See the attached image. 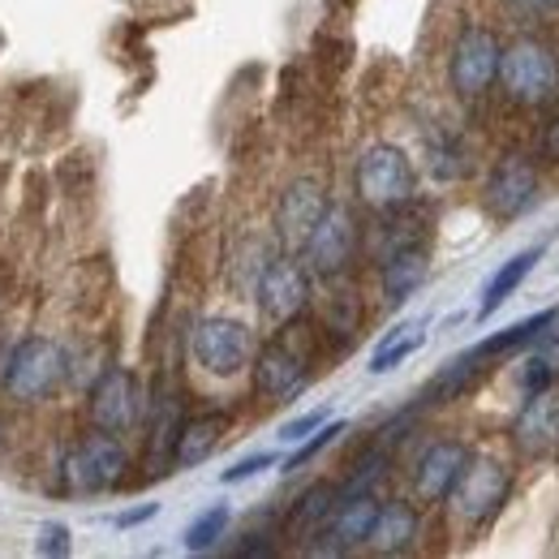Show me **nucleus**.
Returning a JSON list of instances; mask_svg holds the SVG:
<instances>
[{
    "label": "nucleus",
    "instance_id": "nucleus-1",
    "mask_svg": "<svg viewBox=\"0 0 559 559\" xmlns=\"http://www.w3.org/2000/svg\"><path fill=\"white\" fill-rule=\"evenodd\" d=\"M314 361H319V332L310 323L288 319L280 323V332L254 353V392L267 401V405H288L297 401L306 388H310V374H314Z\"/></svg>",
    "mask_w": 559,
    "mask_h": 559
},
{
    "label": "nucleus",
    "instance_id": "nucleus-2",
    "mask_svg": "<svg viewBox=\"0 0 559 559\" xmlns=\"http://www.w3.org/2000/svg\"><path fill=\"white\" fill-rule=\"evenodd\" d=\"M499 86L521 108L551 104L559 95V48L534 31L508 39L503 57H499Z\"/></svg>",
    "mask_w": 559,
    "mask_h": 559
},
{
    "label": "nucleus",
    "instance_id": "nucleus-3",
    "mask_svg": "<svg viewBox=\"0 0 559 559\" xmlns=\"http://www.w3.org/2000/svg\"><path fill=\"white\" fill-rule=\"evenodd\" d=\"M66 374H70V357L61 349V341H52V336H22L9 349V357H4L0 388L17 405H44L48 396L61 392Z\"/></svg>",
    "mask_w": 559,
    "mask_h": 559
},
{
    "label": "nucleus",
    "instance_id": "nucleus-4",
    "mask_svg": "<svg viewBox=\"0 0 559 559\" xmlns=\"http://www.w3.org/2000/svg\"><path fill=\"white\" fill-rule=\"evenodd\" d=\"M353 190L357 199L370 211H396L409 207L414 194H418V173H414V159L392 146V142H374L357 155V168H353Z\"/></svg>",
    "mask_w": 559,
    "mask_h": 559
},
{
    "label": "nucleus",
    "instance_id": "nucleus-5",
    "mask_svg": "<svg viewBox=\"0 0 559 559\" xmlns=\"http://www.w3.org/2000/svg\"><path fill=\"white\" fill-rule=\"evenodd\" d=\"M130 469V452L121 443V435L112 430H91L73 443L61 461V478H66V490L73 495H99V490H112Z\"/></svg>",
    "mask_w": 559,
    "mask_h": 559
},
{
    "label": "nucleus",
    "instance_id": "nucleus-6",
    "mask_svg": "<svg viewBox=\"0 0 559 559\" xmlns=\"http://www.w3.org/2000/svg\"><path fill=\"white\" fill-rule=\"evenodd\" d=\"M499 57H503V44H499V35L490 26H483V22L461 26V35L452 44V57H448L452 95L465 99V104H478L499 82Z\"/></svg>",
    "mask_w": 559,
    "mask_h": 559
},
{
    "label": "nucleus",
    "instance_id": "nucleus-7",
    "mask_svg": "<svg viewBox=\"0 0 559 559\" xmlns=\"http://www.w3.org/2000/svg\"><path fill=\"white\" fill-rule=\"evenodd\" d=\"M508 495H512V474H508V465L495 461V456H474V461L465 465L461 483L448 495V503H452V512H456V521H461L465 530H487L490 521L503 512Z\"/></svg>",
    "mask_w": 559,
    "mask_h": 559
},
{
    "label": "nucleus",
    "instance_id": "nucleus-8",
    "mask_svg": "<svg viewBox=\"0 0 559 559\" xmlns=\"http://www.w3.org/2000/svg\"><path fill=\"white\" fill-rule=\"evenodd\" d=\"M357 246H361V228H357L353 211L332 203L323 211V219L310 228V237L301 246V263H306L310 276L341 280L357 259Z\"/></svg>",
    "mask_w": 559,
    "mask_h": 559
},
{
    "label": "nucleus",
    "instance_id": "nucleus-9",
    "mask_svg": "<svg viewBox=\"0 0 559 559\" xmlns=\"http://www.w3.org/2000/svg\"><path fill=\"white\" fill-rule=\"evenodd\" d=\"M190 353H194V361L215 374V379H233V374H241L250 361H254V332L241 323V319H233V314H211L203 319L199 328H194V336H190Z\"/></svg>",
    "mask_w": 559,
    "mask_h": 559
},
{
    "label": "nucleus",
    "instance_id": "nucleus-10",
    "mask_svg": "<svg viewBox=\"0 0 559 559\" xmlns=\"http://www.w3.org/2000/svg\"><path fill=\"white\" fill-rule=\"evenodd\" d=\"M538 199H543V177H538V164L530 155L495 159V168L483 181V207L495 219L512 224V219H521V215H530V211L538 207Z\"/></svg>",
    "mask_w": 559,
    "mask_h": 559
},
{
    "label": "nucleus",
    "instance_id": "nucleus-11",
    "mask_svg": "<svg viewBox=\"0 0 559 559\" xmlns=\"http://www.w3.org/2000/svg\"><path fill=\"white\" fill-rule=\"evenodd\" d=\"M142 414H146V401H142L139 379L126 366H108L95 379L91 396H86V418H91V426L112 430V435H126V430L139 426Z\"/></svg>",
    "mask_w": 559,
    "mask_h": 559
},
{
    "label": "nucleus",
    "instance_id": "nucleus-12",
    "mask_svg": "<svg viewBox=\"0 0 559 559\" xmlns=\"http://www.w3.org/2000/svg\"><path fill=\"white\" fill-rule=\"evenodd\" d=\"M254 297H259L263 319H272V323H288V319L306 314V306H310V272H306V263H297L293 254L267 259V267L259 272V284H254Z\"/></svg>",
    "mask_w": 559,
    "mask_h": 559
},
{
    "label": "nucleus",
    "instance_id": "nucleus-13",
    "mask_svg": "<svg viewBox=\"0 0 559 559\" xmlns=\"http://www.w3.org/2000/svg\"><path fill=\"white\" fill-rule=\"evenodd\" d=\"M469 461H474V448L461 443V439L426 443L421 456L414 461V495H418L421 503H448V495L461 483Z\"/></svg>",
    "mask_w": 559,
    "mask_h": 559
},
{
    "label": "nucleus",
    "instance_id": "nucleus-14",
    "mask_svg": "<svg viewBox=\"0 0 559 559\" xmlns=\"http://www.w3.org/2000/svg\"><path fill=\"white\" fill-rule=\"evenodd\" d=\"M328 207H332V199H328V190H323L314 177H297V181H288L284 194H280V203H276L280 246H284V250H301L306 237H310V228L323 219V211Z\"/></svg>",
    "mask_w": 559,
    "mask_h": 559
},
{
    "label": "nucleus",
    "instance_id": "nucleus-15",
    "mask_svg": "<svg viewBox=\"0 0 559 559\" xmlns=\"http://www.w3.org/2000/svg\"><path fill=\"white\" fill-rule=\"evenodd\" d=\"M379 495L374 490H361V495H341V503H336V512H332V521L323 525V543H314L310 551L314 556H349L357 547H366V538H370V525H374V516H379Z\"/></svg>",
    "mask_w": 559,
    "mask_h": 559
},
{
    "label": "nucleus",
    "instance_id": "nucleus-16",
    "mask_svg": "<svg viewBox=\"0 0 559 559\" xmlns=\"http://www.w3.org/2000/svg\"><path fill=\"white\" fill-rule=\"evenodd\" d=\"M512 443L521 456L538 461L551 456L559 448V392L543 388V392H525V405L512 418Z\"/></svg>",
    "mask_w": 559,
    "mask_h": 559
},
{
    "label": "nucleus",
    "instance_id": "nucleus-17",
    "mask_svg": "<svg viewBox=\"0 0 559 559\" xmlns=\"http://www.w3.org/2000/svg\"><path fill=\"white\" fill-rule=\"evenodd\" d=\"M426 276H430V254H426L421 241H409V246H401V250H392V254L379 259L383 301H388L392 310H401L421 284H426Z\"/></svg>",
    "mask_w": 559,
    "mask_h": 559
},
{
    "label": "nucleus",
    "instance_id": "nucleus-18",
    "mask_svg": "<svg viewBox=\"0 0 559 559\" xmlns=\"http://www.w3.org/2000/svg\"><path fill=\"white\" fill-rule=\"evenodd\" d=\"M421 534V516L409 499H388L379 503V516L370 525V538H366V551L374 556H405L414 551Z\"/></svg>",
    "mask_w": 559,
    "mask_h": 559
},
{
    "label": "nucleus",
    "instance_id": "nucleus-19",
    "mask_svg": "<svg viewBox=\"0 0 559 559\" xmlns=\"http://www.w3.org/2000/svg\"><path fill=\"white\" fill-rule=\"evenodd\" d=\"M336 503H341V487H336V483H310V487L293 499V508H288V516H284V538L310 547V543L323 534V525L332 521Z\"/></svg>",
    "mask_w": 559,
    "mask_h": 559
},
{
    "label": "nucleus",
    "instance_id": "nucleus-20",
    "mask_svg": "<svg viewBox=\"0 0 559 559\" xmlns=\"http://www.w3.org/2000/svg\"><path fill=\"white\" fill-rule=\"evenodd\" d=\"M228 426H233V418H228V414H219V409L186 418V421H181V430H177L173 465H177V469H194V465H203L211 452H215V448L224 443Z\"/></svg>",
    "mask_w": 559,
    "mask_h": 559
},
{
    "label": "nucleus",
    "instance_id": "nucleus-21",
    "mask_svg": "<svg viewBox=\"0 0 559 559\" xmlns=\"http://www.w3.org/2000/svg\"><path fill=\"white\" fill-rule=\"evenodd\" d=\"M556 323H559V306L538 310V314H530V319H521V323L495 332V336H487V341H478L474 353L490 366V361H499V357H516V353H525V349H538L543 336H547Z\"/></svg>",
    "mask_w": 559,
    "mask_h": 559
},
{
    "label": "nucleus",
    "instance_id": "nucleus-22",
    "mask_svg": "<svg viewBox=\"0 0 559 559\" xmlns=\"http://www.w3.org/2000/svg\"><path fill=\"white\" fill-rule=\"evenodd\" d=\"M487 370V361L478 357L474 349L456 353L448 366H439V374L426 383V392H421V405H452V401H461L474 383H478V374Z\"/></svg>",
    "mask_w": 559,
    "mask_h": 559
},
{
    "label": "nucleus",
    "instance_id": "nucleus-23",
    "mask_svg": "<svg viewBox=\"0 0 559 559\" xmlns=\"http://www.w3.org/2000/svg\"><path fill=\"white\" fill-rule=\"evenodd\" d=\"M538 259H543V246H530V250L512 254V259H508V263H503V267L487 280L478 314H483V319H490V314H495V310H499V306H503V301H508V297H512V293L525 284V276L534 272V263H538Z\"/></svg>",
    "mask_w": 559,
    "mask_h": 559
},
{
    "label": "nucleus",
    "instance_id": "nucleus-24",
    "mask_svg": "<svg viewBox=\"0 0 559 559\" xmlns=\"http://www.w3.org/2000/svg\"><path fill=\"white\" fill-rule=\"evenodd\" d=\"M426 345V319H414V323H401L379 349L370 357V374H388V370H396L401 361H409L414 353Z\"/></svg>",
    "mask_w": 559,
    "mask_h": 559
},
{
    "label": "nucleus",
    "instance_id": "nucleus-25",
    "mask_svg": "<svg viewBox=\"0 0 559 559\" xmlns=\"http://www.w3.org/2000/svg\"><path fill=\"white\" fill-rule=\"evenodd\" d=\"M233 525V508L228 503H211L207 512H199L190 525H186V551H211Z\"/></svg>",
    "mask_w": 559,
    "mask_h": 559
},
{
    "label": "nucleus",
    "instance_id": "nucleus-26",
    "mask_svg": "<svg viewBox=\"0 0 559 559\" xmlns=\"http://www.w3.org/2000/svg\"><path fill=\"white\" fill-rule=\"evenodd\" d=\"M345 430H349V421H345V418L323 421V426H319L314 435H306V439L297 443V452H293V456L284 461V474H297V469H306V465H310L314 456H323V452H328V448H332V443H336V439H341Z\"/></svg>",
    "mask_w": 559,
    "mask_h": 559
},
{
    "label": "nucleus",
    "instance_id": "nucleus-27",
    "mask_svg": "<svg viewBox=\"0 0 559 559\" xmlns=\"http://www.w3.org/2000/svg\"><path fill=\"white\" fill-rule=\"evenodd\" d=\"M35 551H39V556L66 559L73 551L70 525H61V521H44V525H39V543H35Z\"/></svg>",
    "mask_w": 559,
    "mask_h": 559
},
{
    "label": "nucleus",
    "instance_id": "nucleus-28",
    "mask_svg": "<svg viewBox=\"0 0 559 559\" xmlns=\"http://www.w3.org/2000/svg\"><path fill=\"white\" fill-rule=\"evenodd\" d=\"M272 465H276V452H254V456H241L233 469H224L219 483H224V487H237V483H250L254 474H263V469H272Z\"/></svg>",
    "mask_w": 559,
    "mask_h": 559
},
{
    "label": "nucleus",
    "instance_id": "nucleus-29",
    "mask_svg": "<svg viewBox=\"0 0 559 559\" xmlns=\"http://www.w3.org/2000/svg\"><path fill=\"white\" fill-rule=\"evenodd\" d=\"M503 9L521 22H543V17H556L559 0H503Z\"/></svg>",
    "mask_w": 559,
    "mask_h": 559
},
{
    "label": "nucleus",
    "instance_id": "nucleus-30",
    "mask_svg": "<svg viewBox=\"0 0 559 559\" xmlns=\"http://www.w3.org/2000/svg\"><path fill=\"white\" fill-rule=\"evenodd\" d=\"M323 421H328V414H323V409H314V414H301V418L284 421V426H280V443H301V439H306V435H314Z\"/></svg>",
    "mask_w": 559,
    "mask_h": 559
},
{
    "label": "nucleus",
    "instance_id": "nucleus-31",
    "mask_svg": "<svg viewBox=\"0 0 559 559\" xmlns=\"http://www.w3.org/2000/svg\"><path fill=\"white\" fill-rule=\"evenodd\" d=\"M538 159L559 164V112L543 126V134H538Z\"/></svg>",
    "mask_w": 559,
    "mask_h": 559
},
{
    "label": "nucleus",
    "instance_id": "nucleus-32",
    "mask_svg": "<svg viewBox=\"0 0 559 559\" xmlns=\"http://www.w3.org/2000/svg\"><path fill=\"white\" fill-rule=\"evenodd\" d=\"M155 512H159V503H142V508H130V512H121V516H117V525H121V530H130V525H142V521H151Z\"/></svg>",
    "mask_w": 559,
    "mask_h": 559
},
{
    "label": "nucleus",
    "instance_id": "nucleus-33",
    "mask_svg": "<svg viewBox=\"0 0 559 559\" xmlns=\"http://www.w3.org/2000/svg\"><path fill=\"white\" fill-rule=\"evenodd\" d=\"M9 443H13V426L0 414V465H4V456H9Z\"/></svg>",
    "mask_w": 559,
    "mask_h": 559
}]
</instances>
